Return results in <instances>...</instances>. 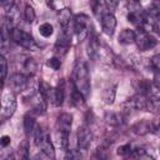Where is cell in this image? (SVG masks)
Masks as SVG:
<instances>
[{"mask_svg":"<svg viewBox=\"0 0 160 160\" xmlns=\"http://www.w3.org/2000/svg\"><path fill=\"white\" fill-rule=\"evenodd\" d=\"M10 31L9 29L5 26V24L1 28V41H0V46H1V55H4L8 49L10 48Z\"/></svg>","mask_w":160,"mask_h":160,"instance_id":"obj_18","label":"cell"},{"mask_svg":"<svg viewBox=\"0 0 160 160\" xmlns=\"http://www.w3.org/2000/svg\"><path fill=\"white\" fill-rule=\"evenodd\" d=\"M150 124H151V131H158V130H160V115L155 116V119L151 120Z\"/></svg>","mask_w":160,"mask_h":160,"instance_id":"obj_38","label":"cell"},{"mask_svg":"<svg viewBox=\"0 0 160 160\" xmlns=\"http://www.w3.org/2000/svg\"><path fill=\"white\" fill-rule=\"evenodd\" d=\"M16 110V98L14 95V92L9 91L5 92L1 98V119L2 121H5L6 119H9Z\"/></svg>","mask_w":160,"mask_h":160,"instance_id":"obj_3","label":"cell"},{"mask_svg":"<svg viewBox=\"0 0 160 160\" xmlns=\"http://www.w3.org/2000/svg\"><path fill=\"white\" fill-rule=\"evenodd\" d=\"M102 99H104V101L106 104H112L114 99H115V86L105 89L104 92H102Z\"/></svg>","mask_w":160,"mask_h":160,"instance_id":"obj_26","label":"cell"},{"mask_svg":"<svg viewBox=\"0 0 160 160\" xmlns=\"http://www.w3.org/2000/svg\"><path fill=\"white\" fill-rule=\"evenodd\" d=\"M52 31H54V28H52V25L49 24V22H44V24H41V25L39 26V32H40V35L44 36V38H49V36L52 34Z\"/></svg>","mask_w":160,"mask_h":160,"instance_id":"obj_27","label":"cell"},{"mask_svg":"<svg viewBox=\"0 0 160 160\" xmlns=\"http://www.w3.org/2000/svg\"><path fill=\"white\" fill-rule=\"evenodd\" d=\"M152 85L149 80L146 79H142V80H139L138 84H136V90H138V94H141L144 96H151L152 95Z\"/></svg>","mask_w":160,"mask_h":160,"instance_id":"obj_17","label":"cell"},{"mask_svg":"<svg viewBox=\"0 0 160 160\" xmlns=\"http://www.w3.org/2000/svg\"><path fill=\"white\" fill-rule=\"evenodd\" d=\"M135 42L140 51L150 50L156 45V40L142 28H138V30L135 31Z\"/></svg>","mask_w":160,"mask_h":160,"instance_id":"obj_2","label":"cell"},{"mask_svg":"<svg viewBox=\"0 0 160 160\" xmlns=\"http://www.w3.org/2000/svg\"><path fill=\"white\" fill-rule=\"evenodd\" d=\"M105 121L111 126H119L124 124V115L121 112H106L105 114Z\"/></svg>","mask_w":160,"mask_h":160,"instance_id":"obj_16","label":"cell"},{"mask_svg":"<svg viewBox=\"0 0 160 160\" xmlns=\"http://www.w3.org/2000/svg\"><path fill=\"white\" fill-rule=\"evenodd\" d=\"M150 65H151V68H152L155 71H159V70H160V54L154 55V56L150 59Z\"/></svg>","mask_w":160,"mask_h":160,"instance_id":"obj_36","label":"cell"},{"mask_svg":"<svg viewBox=\"0 0 160 160\" xmlns=\"http://www.w3.org/2000/svg\"><path fill=\"white\" fill-rule=\"evenodd\" d=\"M99 52H100V42H99L96 35L91 31L90 38H89V44H88V55L90 59L95 60L98 58Z\"/></svg>","mask_w":160,"mask_h":160,"instance_id":"obj_10","label":"cell"},{"mask_svg":"<svg viewBox=\"0 0 160 160\" xmlns=\"http://www.w3.org/2000/svg\"><path fill=\"white\" fill-rule=\"evenodd\" d=\"M154 86L160 91V70L159 71H155V74H154Z\"/></svg>","mask_w":160,"mask_h":160,"instance_id":"obj_39","label":"cell"},{"mask_svg":"<svg viewBox=\"0 0 160 160\" xmlns=\"http://www.w3.org/2000/svg\"><path fill=\"white\" fill-rule=\"evenodd\" d=\"M59 139H60V145L62 149H68V144H69V132L61 131L59 132Z\"/></svg>","mask_w":160,"mask_h":160,"instance_id":"obj_34","label":"cell"},{"mask_svg":"<svg viewBox=\"0 0 160 160\" xmlns=\"http://www.w3.org/2000/svg\"><path fill=\"white\" fill-rule=\"evenodd\" d=\"M119 42L124 45H129L135 42V31L130 29H124L119 35Z\"/></svg>","mask_w":160,"mask_h":160,"instance_id":"obj_20","label":"cell"},{"mask_svg":"<svg viewBox=\"0 0 160 160\" xmlns=\"http://www.w3.org/2000/svg\"><path fill=\"white\" fill-rule=\"evenodd\" d=\"M128 9H129V12L130 11H139V10H141V5L139 1H129Z\"/></svg>","mask_w":160,"mask_h":160,"instance_id":"obj_37","label":"cell"},{"mask_svg":"<svg viewBox=\"0 0 160 160\" xmlns=\"http://www.w3.org/2000/svg\"><path fill=\"white\" fill-rule=\"evenodd\" d=\"M146 101H148V96L136 94L125 101L124 108L126 110H146Z\"/></svg>","mask_w":160,"mask_h":160,"instance_id":"obj_8","label":"cell"},{"mask_svg":"<svg viewBox=\"0 0 160 160\" xmlns=\"http://www.w3.org/2000/svg\"><path fill=\"white\" fill-rule=\"evenodd\" d=\"M92 141V132L91 130L88 128V126H81L78 129V132H76V142H78V146L81 149V150H85L90 146Z\"/></svg>","mask_w":160,"mask_h":160,"instance_id":"obj_6","label":"cell"},{"mask_svg":"<svg viewBox=\"0 0 160 160\" xmlns=\"http://www.w3.org/2000/svg\"><path fill=\"white\" fill-rule=\"evenodd\" d=\"M38 70V64L32 58H28L25 59L24 64H22V74L26 76H31L36 72Z\"/></svg>","mask_w":160,"mask_h":160,"instance_id":"obj_19","label":"cell"},{"mask_svg":"<svg viewBox=\"0 0 160 160\" xmlns=\"http://www.w3.org/2000/svg\"><path fill=\"white\" fill-rule=\"evenodd\" d=\"M22 36H24V30L19 29V28H15V29H12V30L10 31V38H11V40H12L14 42L19 44V45L21 44Z\"/></svg>","mask_w":160,"mask_h":160,"instance_id":"obj_28","label":"cell"},{"mask_svg":"<svg viewBox=\"0 0 160 160\" xmlns=\"http://www.w3.org/2000/svg\"><path fill=\"white\" fill-rule=\"evenodd\" d=\"M0 66H1V79H2V82H4L5 79H6V74H8V61H6L4 55L0 56Z\"/></svg>","mask_w":160,"mask_h":160,"instance_id":"obj_32","label":"cell"},{"mask_svg":"<svg viewBox=\"0 0 160 160\" xmlns=\"http://www.w3.org/2000/svg\"><path fill=\"white\" fill-rule=\"evenodd\" d=\"M9 86L14 92H20L28 88V76L22 72H15L9 79Z\"/></svg>","mask_w":160,"mask_h":160,"instance_id":"obj_5","label":"cell"},{"mask_svg":"<svg viewBox=\"0 0 160 160\" xmlns=\"http://www.w3.org/2000/svg\"><path fill=\"white\" fill-rule=\"evenodd\" d=\"M101 26H102V30L106 35L111 36L115 31V28H116V19L114 16L112 12H108L105 15H102L101 18Z\"/></svg>","mask_w":160,"mask_h":160,"instance_id":"obj_9","label":"cell"},{"mask_svg":"<svg viewBox=\"0 0 160 160\" xmlns=\"http://www.w3.org/2000/svg\"><path fill=\"white\" fill-rule=\"evenodd\" d=\"M108 156H109V148L101 144V145L96 149V151H95L92 159H94V160H106Z\"/></svg>","mask_w":160,"mask_h":160,"instance_id":"obj_24","label":"cell"},{"mask_svg":"<svg viewBox=\"0 0 160 160\" xmlns=\"http://www.w3.org/2000/svg\"><path fill=\"white\" fill-rule=\"evenodd\" d=\"M10 136H8V135H4L2 138H1V140H0V142H1V146L2 148H6L9 144H10Z\"/></svg>","mask_w":160,"mask_h":160,"instance_id":"obj_40","label":"cell"},{"mask_svg":"<svg viewBox=\"0 0 160 160\" xmlns=\"http://www.w3.org/2000/svg\"><path fill=\"white\" fill-rule=\"evenodd\" d=\"M82 158H84V155L81 154V151L71 149V150H68L65 160H82Z\"/></svg>","mask_w":160,"mask_h":160,"instance_id":"obj_30","label":"cell"},{"mask_svg":"<svg viewBox=\"0 0 160 160\" xmlns=\"http://www.w3.org/2000/svg\"><path fill=\"white\" fill-rule=\"evenodd\" d=\"M70 45H71L70 34H68V32H61V34L59 35L56 42H55V48H54L55 54H56L58 56H60V58L64 56V55L68 52V50L70 49Z\"/></svg>","mask_w":160,"mask_h":160,"instance_id":"obj_7","label":"cell"},{"mask_svg":"<svg viewBox=\"0 0 160 160\" xmlns=\"http://www.w3.org/2000/svg\"><path fill=\"white\" fill-rule=\"evenodd\" d=\"M48 66H50L51 69H54V70H59L60 69V66H61V60H60V58H51V59H49L48 60Z\"/></svg>","mask_w":160,"mask_h":160,"instance_id":"obj_33","label":"cell"},{"mask_svg":"<svg viewBox=\"0 0 160 160\" xmlns=\"http://www.w3.org/2000/svg\"><path fill=\"white\" fill-rule=\"evenodd\" d=\"M64 82H61V85L59 84L58 88H54L52 89V94H51V98H50V101L55 105V106H60L64 101V96H65V92H64Z\"/></svg>","mask_w":160,"mask_h":160,"instance_id":"obj_14","label":"cell"},{"mask_svg":"<svg viewBox=\"0 0 160 160\" xmlns=\"http://www.w3.org/2000/svg\"><path fill=\"white\" fill-rule=\"evenodd\" d=\"M44 135H45V131L38 125L36 129H35V131H34V141H35V145L36 146H40V144H41V141L44 139Z\"/></svg>","mask_w":160,"mask_h":160,"instance_id":"obj_31","label":"cell"},{"mask_svg":"<svg viewBox=\"0 0 160 160\" xmlns=\"http://www.w3.org/2000/svg\"><path fill=\"white\" fill-rule=\"evenodd\" d=\"M74 30L79 41H82L89 35V18L85 14H79L74 18Z\"/></svg>","mask_w":160,"mask_h":160,"instance_id":"obj_4","label":"cell"},{"mask_svg":"<svg viewBox=\"0 0 160 160\" xmlns=\"http://www.w3.org/2000/svg\"><path fill=\"white\" fill-rule=\"evenodd\" d=\"M24 19L28 24H32L35 20V10L31 5L26 4L25 5V10H24Z\"/></svg>","mask_w":160,"mask_h":160,"instance_id":"obj_25","label":"cell"},{"mask_svg":"<svg viewBox=\"0 0 160 160\" xmlns=\"http://www.w3.org/2000/svg\"><path fill=\"white\" fill-rule=\"evenodd\" d=\"M131 146L130 144H125V145H121L119 149H118V154L121 155V156H128V155H131Z\"/></svg>","mask_w":160,"mask_h":160,"instance_id":"obj_35","label":"cell"},{"mask_svg":"<svg viewBox=\"0 0 160 160\" xmlns=\"http://www.w3.org/2000/svg\"><path fill=\"white\" fill-rule=\"evenodd\" d=\"M74 86L86 98L90 94V75L89 68L84 60H76L72 69V81Z\"/></svg>","mask_w":160,"mask_h":160,"instance_id":"obj_1","label":"cell"},{"mask_svg":"<svg viewBox=\"0 0 160 160\" xmlns=\"http://www.w3.org/2000/svg\"><path fill=\"white\" fill-rule=\"evenodd\" d=\"M18 154H19L20 160H29V156H30V146H29V141L28 140H22L20 142Z\"/></svg>","mask_w":160,"mask_h":160,"instance_id":"obj_23","label":"cell"},{"mask_svg":"<svg viewBox=\"0 0 160 160\" xmlns=\"http://www.w3.org/2000/svg\"><path fill=\"white\" fill-rule=\"evenodd\" d=\"M70 96H71V101L75 106H81L85 104V96L74 86V84L71 82V91H70Z\"/></svg>","mask_w":160,"mask_h":160,"instance_id":"obj_21","label":"cell"},{"mask_svg":"<svg viewBox=\"0 0 160 160\" xmlns=\"http://www.w3.org/2000/svg\"><path fill=\"white\" fill-rule=\"evenodd\" d=\"M36 122H35V119L30 115H26L24 118V130H25V134L29 136V135H34V131L36 129Z\"/></svg>","mask_w":160,"mask_h":160,"instance_id":"obj_22","label":"cell"},{"mask_svg":"<svg viewBox=\"0 0 160 160\" xmlns=\"http://www.w3.org/2000/svg\"><path fill=\"white\" fill-rule=\"evenodd\" d=\"M5 160H15V155H14L12 152H10V154L5 158Z\"/></svg>","mask_w":160,"mask_h":160,"instance_id":"obj_41","label":"cell"},{"mask_svg":"<svg viewBox=\"0 0 160 160\" xmlns=\"http://www.w3.org/2000/svg\"><path fill=\"white\" fill-rule=\"evenodd\" d=\"M131 130L136 135H146L148 132L151 131V124L148 120H140V121H136L135 124H132Z\"/></svg>","mask_w":160,"mask_h":160,"instance_id":"obj_13","label":"cell"},{"mask_svg":"<svg viewBox=\"0 0 160 160\" xmlns=\"http://www.w3.org/2000/svg\"><path fill=\"white\" fill-rule=\"evenodd\" d=\"M70 20H71V10L69 8L61 9L59 14V22L62 28V32H68V26L70 24Z\"/></svg>","mask_w":160,"mask_h":160,"instance_id":"obj_15","label":"cell"},{"mask_svg":"<svg viewBox=\"0 0 160 160\" xmlns=\"http://www.w3.org/2000/svg\"><path fill=\"white\" fill-rule=\"evenodd\" d=\"M22 48H26V49H31L34 45H35V41H34V38L29 34V32H26V31H24V36H22V40H21V44H20Z\"/></svg>","mask_w":160,"mask_h":160,"instance_id":"obj_29","label":"cell"},{"mask_svg":"<svg viewBox=\"0 0 160 160\" xmlns=\"http://www.w3.org/2000/svg\"><path fill=\"white\" fill-rule=\"evenodd\" d=\"M40 149H41V151L48 158H50L52 160L55 159V149H54V145H52V142H51L50 136H49L48 132H45V135H44V139H42V141L40 144Z\"/></svg>","mask_w":160,"mask_h":160,"instance_id":"obj_12","label":"cell"},{"mask_svg":"<svg viewBox=\"0 0 160 160\" xmlns=\"http://www.w3.org/2000/svg\"><path fill=\"white\" fill-rule=\"evenodd\" d=\"M71 124H72V115L71 114L62 112V114L59 115V118H58V130H59V132H61V131L70 132Z\"/></svg>","mask_w":160,"mask_h":160,"instance_id":"obj_11","label":"cell"}]
</instances>
